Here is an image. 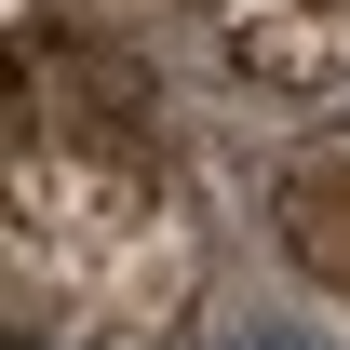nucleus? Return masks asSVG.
Returning a JSON list of instances; mask_svg holds the SVG:
<instances>
[{
    "instance_id": "1",
    "label": "nucleus",
    "mask_w": 350,
    "mask_h": 350,
    "mask_svg": "<svg viewBox=\"0 0 350 350\" xmlns=\"http://www.w3.org/2000/svg\"><path fill=\"white\" fill-rule=\"evenodd\" d=\"M216 283V216L189 189L175 108L135 41L14 14V108H0V310L27 350H175Z\"/></svg>"
},
{
    "instance_id": "2",
    "label": "nucleus",
    "mask_w": 350,
    "mask_h": 350,
    "mask_svg": "<svg viewBox=\"0 0 350 350\" xmlns=\"http://www.w3.org/2000/svg\"><path fill=\"white\" fill-rule=\"evenodd\" d=\"M202 54L256 108H350V0H216Z\"/></svg>"
},
{
    "instance_id": "3",
    "label": "nucleus",
    "mask_w": 350,
    "mask_h": 350,
    "mask_svg": "<svg viewBox=\"0 0 350 350\" xmlns=\"http://www.w3.org/2000/svg\"><path fill=\"white\" fill-rule=\"evenodd\" d=\"M269 243H283V269L350 323V122L310 135V148H283V175H269Z\"/></svg>"
},
{
    "instance_id": "4",
    "label": "nucleus",
    "mask_w": 350,
    "mask_h": 350,
    "mask_svg": "<svg viewBox=\"0 0 350 350\" xmlns=\"http://www.w3.org/2000/svg\"><path fill=\"white\" fill-rule=\"evenodd\" d=\"M81 27H108V41H135V27H162V14H216V0H68Z\"/></svg>"
}]
</instances>
